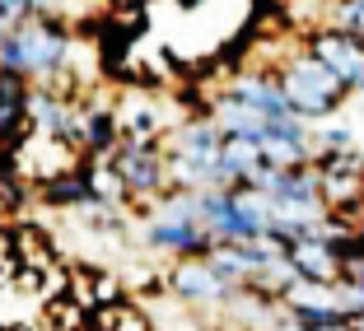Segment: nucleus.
I'll return each instance as SVG.
<instances>
[{
	"instance_id": "nucleus-1",
	"label": "nucleus",
	"mask_w": 364,
	"mask_h": 331,
	"mask_svg": "<svg viewBox=\"0 0 364 331\" xmlns=\"http://www.w3.org/2000/svg\"><path fill=\"white\" fill-rule=\"evenodd\" d=\"M70 56V38L56 28H14L0 38V70L5 75H47Z\"/></svg>"
},
{
	"instance_id": "nucleus-2",
	"label": "nucleus",
	"mask_w": 364,
	"mask_h": 331,
	"mask_svg": "<svg viewBox=\"0 0 364 331\" xmlns=\"http://www.w3.org/2000/svg\"><path fill=\"white\" fill-rule=\"evenodd\" d=\"M280 89H285L289 107H294V117L309 121V117H332L336 103L346 98V89L332 80V70H322L318 61H299V65H289L285 80H280Z\"/></svg>"
},
{
	"instance_id": "nucleus-3",
	"label": "nucleus",
	"mask_w": 364,
	"mask_h": 331,
	"mask_svg": "<svg viewBox=\"0 0 364 331\" xmlns=\"http://www.w3.org/2000/svg\"><path fill=\"white\" fill-rule=\"evenodd\" d=\"M107 168H112L117 187H127V192H136V196H150L168 182V168H164L154 140H131V145H122Z\"/></svg>"
},
{
	"instance_id": "nucleus-4",
	"label": "nucleus",
	"mask_w": 364,
	"mask_h": 331,
	"mask_svg": "<svg viewBox=\"0 0 364 331\" xmlns=\"http://www.w3.org/2000/svg\"><path fill=\"white\" fill-rule=\"evenodd\" d=\"M318 192H322V205L327 215L332 210H350V205L364 201V163L360 154H322L318 163Z\"/></svg>"
},
{
	"instance_id": "nucleus-5",
	"label": "nucleus",
	"mask_w": 364,
	"mask_h": 331,
	"mask_svg": "<svg viewBox=\"0 0 364 331\" xmlns=\"http://www.w3.org/2000/svg\"><path fill=\"white\" fill-rule=\"evenodd\" d=\"M313 61H318L322 70H332V80L346 94L364 89V47L355 43L350 33H341V28L318 33V38H313Z\"/></svg>"
},
{
	"instance_id": "nucleus-6",
	"label": "nucleus",
	"mask_w": 364,
	"mask_h": 331,
	"mask_svg": "<svg viewBox=\"0 0 364 331\" xmlns=\"http://www.w3.org/2000/svg\"><path fill=\"white\" fill-rule=\"evenodd\" d=\"M225 103L247 107V112L262 117V121H289V117H294V107H289L280 80H267V75H247V80H238V85H229Z\"/></svg>"
},
{
	"instance_id": "nucleus-7",
	"label": "nucleus",
	"mask_w": 364,
	"mask_h": 331,
	"mask_svg": "<svg viewBox=\"0 0 364 331\" xmlns=\"http://www.w3.org/2000/svg\"><path fill=\"white\" fill-rule=\"evenodd\" d=\"M168 289L182 303H220V299L234 294L225 280L205 266V256H182L178 266H173V276H168Z\"/></svg>"
},
{
	"instance_id": "nucleus-8",
	"label": "nucleus",
	"mask_w": 364,
	"mask_h": 331,
	"mask_svg": "<svg viewBox=\"0 0 364 331\" xmlns=\"http://www.w3.org/2000/svg\"><path fill=\"white\" fill-rule=\"evenodd\" d=\"M332 308L346 322H364V280H336L332 285Z\"/></svg>"
},
{
	"instance_id": "nucleus-9",
	"label": "nucleus",
	"mask_w": 364,
	"mask_h": 331,
	"mask_svg": "<svg viewBox=\"0 0 364 331\" xmlns=\"http://www.w3.org/2000/svg\"><path fill=\"white\" fill-rule=\"evenodd\" d=\"M350 145H355L350 126H327V131H322V150H327V154H350Z\"/></svg>"
},
{
	"instance_id": "nucleus-10",
	"label": "nucleus",
	"mask_w": 364,
	"mask_h": 331,
	"mask_svg": "<svg viewBox=\"0 0 364 331\" xmlns=\"http://www.w3.org/2000/svg\"><path fill=\"white\" fill-rule=\"evenodd\" d=\"M33 10H38V0H0V19L5 23L23 19V14H33Z\"/></svg>"
},
{
	"instance_id": "nucleus-11",
	"label": "nucleus",
	"mask_w": 364,
	"mask_h": 331,
	"mask_svg": "<svg viewBox=\"0 0 364 331\" xmlns=\"http://www.w3.org/2000/svg\"><path fill=\"white\" fill-rule=\"evenodd\" d=\"M267 331H304V327H299V322H294V318H289V313H285V318H280V322H271Z\"/></svg>"
},
{
	"instance_id": "nucleus-12",
	"label": "nucleus",
	"mask_w": 364,
	"mask_h": 331,
	"mask_svg": "<svg viewBox=\"0 0 364 331\" xmlns=\"http://www.w3.org/2000/svg\"><path fill=\"white\" fill-rule=\"evenodd\" d=\"M350 331H364V322H350Z\"/></svg>"
},
{
	"instance_id": "nucleus-13",
	"label": "nucleus",
	"mask_w": 364,
	"mask_h": 331,
	"mask_svg": "<svg viewBox=\"0 0 364 331\" xmlns=\"http://www.w3.org/2000/svg\"><path fill=\"white\" fill-rule=\"evenodd\" d=\"M355 5H360V10H364V0H355Z\"/></svg>"
}]
</instances>
